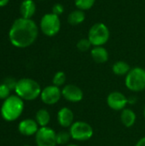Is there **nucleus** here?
<instances>
[{
  "label": "nucleus",
  "mask_w": 145,
  "mask_h": 146,
  "mask_svg": "<svg viewBox=\"0 0 145 146\" xmlns=\"http://www.w3.org/2000/svg\"><path fill=\"white\" fill-rule=\"evenodd\" d=\"M144 117H145V108H144Z\"/></svg>",
  "instance_id": "obj_30"
},
{
  "label": "nucleus",
  "mask_w": 145,
  "mask_h": 146,
  "mask_svg": "<svg viewBox=\"0 0 145 146\" xmlns=\"http://www.w3.org/2000/svg\"><path fill=\"white\" fill-rule=\"evenodd\" d=\"M36 143L38 146H56V133L48 127H40L36 133Z\"/></svg>",
  "instance_id": "obj_8"
},
{
  "label": "nucleus",
  "mask_w": 145,
  "mask_h": 146,
  "mask_svg": "<svg viewBox=\"0 0 145 146\" xmlns=\"http://www.w3.org/2000/svg\"><path fill=\"white\" fill-rule=\"evenodd\" d=\"M64 12V7L62 3H56L53 5L52 7V13L56 15H60Z\"/></svg>",
  "instance_id": "obj_25"
},
{
  "label": "nucleus",
  "mask_w": 145,
  "mask_h": 146,
  "mask_svg": "<svg viewBox=\"0 0 145 146\" xmlns=\"http://www.w3.org/2000/svg\"><path fill=\"white\" fill-rule=\"evenodd\" d=\"M85 19V14L81 9H75L72 11L68 16V21L72 26H77L81 24Z\"/></svg>",
  "instance_id": "obj_17"
},
{
  "label": "nucleus",
  "mask_w": 145,
  "mask_h": 146,
  "mask_svg": "<svg viewBox=\"0 0 145 146\" xmlns=\"http://www.w3.org/2000/svg\"><path fill=\"white\" fill-rule=\"evenodd\" d=\"M38 130L37 121L32 119H26L20 122L19 124V131L22 135L31 136L36 134Z\"/></svg>",
  "instance_id": "obj_13"
},
{
  "label": "nucleus",
  "mask_w": 145,
  "mask_h": 146,
  "mask_svg": "<svg viewBox=\"0 0 145 146\" xmlns=\"http://www.w3.org/2000/svg\"><path fill=\"white\" fill-rule=\"evenodd\" d=\"M126 86L132 92H142L145 89V69L136 67L131 68L126 77Z\"/></svg>",
  "instance_id": "obj_5"
},
{
  "label": "nucleus",
  "mask_w": 145,
  "mask_h": 146,
  "mask_svg": "<svg viewBox=\"0 0 145 146\" xmlns=\"http://www.w3.org/2000/svg\"><path fill=\"white\" fill-rule=\"evenodd\" d=\"M15 91L18 97L28 101L36 99L42 92L38 83L29 78H24L17 81Z\"/></svg>",
  "instance_id": "obj_3"
},
{
  "label": "nucleus",
  "mask_w": 145,
  "mask_h": 146,
  "mask_svg": "<svg viewBox=\"0 0 145 146\" xmlns=\"http://www.w3.org/2000/svg\"><path fill=\"white\" fill-rule=\"evenodd\" d=\"M9 0H0V7H3L8 4Z\"/></svg>",
  "instance_id": "obj_28"
},
{
  "label": "nucleus",
  "mask_w": 145,
  "mask_h": 146,
  "mask_svg": "<svg viewBox=\"0 0 145 146\" xmlns=\"http://www.w3.org/2000/svg\"><path fill=\"white\" fill-rule=\"evenodd\" d=\"M38 34L37 24L32 19L19 18L12 24L9 38L11 44L18 48H26L32 44Z\"/></svg>",
  "instance_id": "obj_1"
},
{
  "label": "nucleus",
  "mask_w": 145,
  "mask_h": 146,
  "mask_svg": "<svg viewBox=\"0 0 145 146\" xmlns=\"http://www.w3.org/2000/svg\"><path fill=\"white\" fill-rule=\"evenodd\" d=\"M71 138L77 141H86L93 135V128L85 121H76L72 124L69 129Z\"/></svg>",
  "instance_id": "obj_7"
},
{
  "label": "nucleus",
  "mask_w": 145,
  "mask_h": 146,
  "mask_svg": "<svg viewBox=\"0 0 145 146\" xmlns=\"http://www.w3.org/2000/svg\"><path fill=\"white\" fill-rule=\"evenodd\" d=\"M62 97V91L58 86H49L42 90L40 98L43 103L48 105H52L56 104Z\"/></svg>",
  "instance_id": "obj_9"
},
{
  "label": "nucleus",
  "mask_w": 145,
  "mask_h": 146,
  "mask_svg": "<svg viewBox=\"0 0 145 146\" xmlns=\"http://www.w3.org/2000/svg\"><path fill=\"white\" fill-rule=\"evenodd\" d=\"M67 146H79V145H68Z\"/></svg>",
  "instance_id": "obj_29"
},
{
  "label": "nucleus",
  "mask_w": 145,
  "mask_h": 146,
  "mask_svg": "<svg viewBox=\"0 0 145 146\" xmlns=\"http://www.w3.org/2000/svg\"><path fill=\"white\" fill-rule=\"evenodd\" d=\"M50 121V115L49 112L46 110L41 109L37 112V114H36V121H37L38 125H39L41 127H47Z\"/></svg>",
  "instance_id": "obj_19"
},
{
  "label": "nucleus",
  "mask_w": 145,
  "mask_h": 146,
  "mask_svg": "<svg viewBox=\"0 0 145 146\" xmlns=\"http://www.w3.org/2000/svg\"><path fill=\"white\" fill-rule=\"evenodd\" d=\"M136 146H145V137L142 138L141 139H139L138 142L137 143Z\"/></svg>",
  "instance_id": "obj_27"
},
{
  "label": "nucleus",
  "mask_w": 145,
  "mask_h": 146,
  "mask_svg": "<svg viewBox=\"0 0 145 146\" xmlns=\"http://www.w3.org/2000/svg\"><path fill=\"white\" fill-rule=\"evenodd\" d=\"M121 120L125 127H131L136 122V114L130 109H124L121 114Z\"/></svg>",
  "instance_id": "obj_16"
},
{
  "label": "nucleus",
  "mask_w": 145,
  "mask_h": 146,
  "mask_svg": "<svg viewBox=\"0 0 145 146\" xmlns=\"http://www.w3.org/2000/svg\"><path fill=\"white\" fill-rule=\"evenodd\" d=\"M25 146H29V145H25Z\"/></svg>",
  "instance_id": "obj_31"
},
{
  "label": "nucleus",
  "mask_w": 145,
  "mask_h": 146,
  "mask_svg": "<svg viewBox=\"0 0 145 146\" xmlns=\"http://www.w3.org/2000/svg\"><path fill=\"white\" fill-rule=\"evenodd\" d=\"M91 56L97 63H104L109 60V52L103 46H94L91 50Z\"/></svg>",
  "instance_id": "obj_15"
},
{
  "label": "nucleus",
  "mask_w": 145,
  "mask_h": 146,
  "mask_svg": "<svg viewBox=\"0 0 145 146\" xmlns=\"http://www.w3.org/2000/svg\"><path fill=\"white\" fill-rule=\"evenodd\" d=\"M52 82H53V85L56 86H62V85L65 84L66 82V74L64 72L62 71H58L55 74L54 77H53V80H52Z\"/></svg>",
  "instance_id": "obj_21"
},
{
  "label": "nucleus",
  "mask_w": 145,
  "mask_h": 146,
  "mask_svg": "<svg viewBox=\"0 0 145 146\" xmlns=\"http://www.w3.org/2000/svg\"><path fill=\"white\" fill-rule=\"evenodd\" d=\"M109 27L102 22L95 23L89 30L88 39L93 46H103L109 39Z\"/></svg>",
  "instance_id": "obj_4"
},
{
  "label": "nucleus",
  "mask_w": 145,
  "mask_h": 146,
  "mask_svg": "<svg viewBox=\"0 0 145 146\" xmlns=\"http://www.w3.org/2000/svg\"><path fill=\"white\" fill-rule=\"evenodd\" d=\"M24 109L22 99L18 96H9L1 108V115L5 121H13L18 119Z\"/></svg>",
  "instance_id": "obj_2"
},
{
  "label": "nucleus",
  "mask_w": 145,
  "mask_h": 146,
  "mask_svg": "<svg viewBox=\"0 0 145 146\" xmlns=\"http://www.w3.org/2000/svg\"><path fill=\"white\" fill-rule=\"evenodd\" d=\"M9 88L4 85V84H1L0 85V99H6L8 98L9 96Z\"/></svg>",
  "instance_id": "obj_24"
},
{
  "label": "nucleus",
  "mask_w": 145,
  "mask_h": 146,
  "mask_svg": "<svg viewBox=\"0 0 145 146\" xmlns=\"http://www.w3.org/2000/svg\"><path fill=\"white\" fill-rule=\"evenodd\" d=\"M20 12L22 18L31 19L36 12V4L33 0H24L20 6Z\"/></svg>",
  "instance_id": "obj_14"
},
{
  "label": "nucleus",
  "mask_w": 145,
  "mask_h": 146,
  "mask_svg": "<svg viewBox=\"0 0 145 146\" xmlns=\"http://www.w3.org/2000/svg\"><path fill=\"white\" fill-rule=\"evenodd\" d=\"M112 70L115 74L122 76V75H126L130 72L131 68H130V65L126 62L119 61L114 63L112 67Z\"/></svg>",
  "instance_id": "obj_18"
},
{
  "label": "nucleus",
  "mask_w": 145,
  "mask_h": 146,
  "mask_svg": "<svg viewBox=\"0 0 145 146\" xmlns=\"http://www.w3.org/2000/svg\"><path fill=\"white\" fill-rule=\"evenodd\" d=\"M73 111L65 107V108H62L57 114V120L59 124L62 127H70L72 126V124L73 123Z\"/></svg>",
  "instance_id": "obj_12"
},
{
  "label": "nucleus",
  "mask_w": 145,
  "mask_h": 146,
  "mask_svg": "<svg viewBox=\"0 0 145 146\" xmlns=\"http://www.w3.org/2000/svg\"><path fill=\"white\" fill-rule=\"evenodd\" d=\"M40 28L46 36L52 37L56 35L61 29V21L58 15L49 13L45 14L40 21Z\"/></svg>",
  "instance_id": "obj_6"
},
{
  "label": "nucleus",
  "mask_w": 145,
  "mask_h": 146,
  "mask_svg": "<svg viewBox=\"0 0 145 146\" xmlns=\"http://www.w3.org/2000/svg\"><path fill=\"white\" fill-rule=\"evenodd\" d=\"M62 96L69 102L78 103L83 99L84 93L82 90L73 84L66 85L62 90Z\"/></svg>",
  "instance_id": "obj_10"
},
{
  "label": "nucleus",
  "mask_w": 145,
  "mask_h": 146,
  "mask_svg": "<svg viewBox=\"0 0 145 146\" xmlns=\"http://www.w3.org/2000/svg\"><path fill=\"white\" fill-rule=\"evenodd\" d=\"M71 139L69 132L62 131L56 133V143L57 145H66Z\"/></svg>",
  "instance_id": "obj_22"
},
{
  "label": "nucleus",
  "mask_w": 145,
  "mask_h": 146,
  "mask_svg": "<svg viewBox=\"0 0 145 146\" xmlns=\"http://www.w3.org/2000/svg\"><path fill=\"white\" fill-rule=\"evenodd\" d=\"M3 84L6 85L9 88V90H15L17 82L14 79H12V78H8V79H6L4 80V83Z\"/></svg>",
  "instance_id": "obj_26"
},
{
  "label": "nucleus",
  "mask_w": 145,
  "mask_h": 146,
  "mask_svg": "<svg viewBox=\"0 0 145 146\" xmlns=\"http://www.w3.org/2000/svg\"><path fill=\"white\" fill-rule=\"evenodd\" d=\"M95 3L96 0H74V3L76 7L83 11L91 9L95 4Z\"/></svg>",
  "instance_id": "obj_20"
},
{
  "label": "nucleus",
  "mask_w": 145,
  "mask_h": 146,
  "mask_svg": "<svg viewBox=\"0 0 145 146\" xmlns=\"http://www.w3.org/2000/svg\"><path fill=\"white\" fill-rule=\"evenodd\" d=\"M107 104L114 110H123L128 104L126 97L120 92H113L107 98Z\"/></svg>",
  "instance_id": "obj_11"
},
{
  "label": "nucleus",
  "mask_w": 145,
  "mask_h": 146,
  "mask_svg": "<svg viewBox=\"0 0 145 146\" xmlns=\"http://www.w3.org/2000/svg\"><path fill=\"white\" fill-rule=\"evenodd\" d=\"M91 44L90 40L88 39V38L79 39L76 44L77 49L81 52H85V51L89 50L91 49Z\"/></svg>",
  "instance_id": "obj_23"
}]
</instances>
